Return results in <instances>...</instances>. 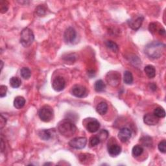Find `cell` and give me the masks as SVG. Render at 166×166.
<instances>
[{
    "label": "cell",
    "mask_w": 166,
    "mask_h": 166,
    "mask_svg": "<svg viewBox=\"0 0 166 166\" xmlns=\"http://www.w3.org/2000/svg\"><path fill=\"white\" fill-rule=\"evenodd\" d=\"M8 9V3L7 1H1L0 2V12L2 14L7 12Z\"/></svg>",
    "instance_id": "cell-30"
},
{
    "label": "cell",
    "mask_w": 166,
    "mask_h": 166,
    "mask_svg": "<svg viewBox=\"0 0 166 166\" xmlns=\"http://www.w3.org/2000/svg\"><path fill=\"white\" fill-rule=\"evenodd\" d=\"M77 130L74 123L68 119L62 120L58 125V131L59 133L66 137L72 136Z\"/></svg>",
    "instance_id": "cell-2"
},
{
    "label": "cell",
    "mask_w": 166,
    "mask_h": 166,
    "mask_svg": "<svg viewBox=\"0 0 166 166\" xmlns=\"http://www.w3.org/2000/svg\"><path fill=\"white\" fill-rule=\"evenodd\" d=\"M99 128H100V123L96 119L89 120L86 124V129L90 133H95L97 132Z\"/></svg>",
    "instance_id": "cell-12"
},
{
    "label": "cell",
    "mask_w": 166,
    "mask_h": 166,
    "mask_svg": "<svg viewBox=\"0 0 166 166\" xmlns=\"http://www.w3.org/2000/svg\"><path fill=\"white\" fill-rule=\"evenodd\" d=\"M158 33L159 35H165V30L164 29V28H162V29H160L158 30Z\"/></svg>",
    "instance_id": "cell-35"
},
{
    "label": "cell",
    "mask_w": 166,
    "mask_h": 166,
    "mask_svg": "<svg viewBox=\"0 0 166 166\" xmlns=\"http://www.w3.org/2000/svg\"><path fill=\"white\" fill-rule=\"evenodd\" d=\"M165 51V45L162 42L154 41L147 45L144 48V53L151 59H158L162 56Z\"/></svg>",
    "instance_id": "cell-1"
},
{
    "label": "cell",
    "mask_w": 166,
    "mask_h": 166,
    "mask_svg": "<svg viewBox=\"0 0 166 166\" xmlns=\"http://www.w3.org/2000/svg\"><path fill=\"white\" fill-rule=\"evenodd\" d=\"M144 122L146 125L154 126L157 125L159 122V118L154 113H147L144 116Z\"/></svg>",
    "instance_id": "cell-13"
},
{
    "label": "cell",
    "mask_w": 166,
    "mask_h": 166,
    "mask_svg": "<svg viewBox=\"0 0 166 166\" xmlns=\"http://www.w3.org/2000/svg\"><path fill=\"white\" fill-rule=\"evenodd\" d=\"M153 113L156 117H158L159 119L160 118L165 117V112L164 110V109L162 107L156 108L154 110Z\"/></svg>",
    "instance_id": "cell-27"
},
{
    "label": "cell",
    "mask_w": 166,
    "mask_h": 166,
    "mask_svg": "<svg viewBox=\"0 0 166 166\" xmlns=\"http://www.w3.org/2000/svg\"><path fill=\"white\" fill-rule=\"evenodd\" d=\"M100 142H101V141H100V140H99V137H97V136H92L89 140V144H90V145L91 147L96 146L98 144H100Z\"/></svg>",
    "instance_id": "cell-29"
},
{
    "label": "cell",
    "mask_w": 166,
    "mask_h": 166,
    "mask_svg": "<svg viewBox=\"0 0 166 166\" xmlns=\"http://www.w3.org/2000/svg\"><path fill=\"white\" fill-rule=\"evenodd\" d=\"M150 88H151L150 89L154 91V90H156V85L155 84H154V83H152V84H150Z\"/></svg>",
    "instance_id": "cell-36"
},
{
    "label": "cell",
    "mask_w": 166,
    "mask_h": 166,
    "mask_svg": "<svg viewBox=\"0 0 166 166\" xmlns=\"http://www.w3.org/2000/svg\"><path fill=\"white\" fill-rule=\"evenodd\" d=\"M96 111L99 115L103 116L107 113L108 111V105L106 102L102 101L99 103L96 107Z\"/></svg>",
    "instance_id": "cell-16"
},
{
    "label": "cell",
    "mask_w": 166,
    "mask_h": 166,
    "mask_svg": "<svg viewBox=\"0 0 166 166\" xmlns=\"http://www.w3.org/2000/svg\"><path fill=\"white\" fill-rule=\"evenodd\" d=\"M66 86V80L64 77H61V76H58L54 80L53 83H52V86L54 90L56 92H60L63 91L64 89Z\"/></svg>",
    "instance_id": "cell-10"
},
{
    "label": "cell",
    "mask_w": 166,
    "mask_h": 166,
    "mask_svg": "<svg viewBox=\"0 0 166 166\" xmlns=\"http://www.w3.org/2000/svg\"><path fill=\"white\" fill-rule=\"evenodd\" d=\"M141 144L147 147H149L153 145V140L149 136H144L141 139H140Z\"/></svg>",
    "instance_id": "cell-23"
},
{
    "label": "cell",
    "mask_w": 166,
    "mask_h": 166,
    "mask_svg": "<svg viewBox=\"0 0 166 166\" xmlns=\"http://www.w3.org/2000/svg\"><path fill=\"white\" fill-rule=\"evenodd\" d=\"M108 136V132L105 129H103L100 130L97 134V137H99L101 141H105L107 140Z\"/></svg>",
    "instance_id": "cell-28"
},
{
    "label": "cell",
    "mask_w": 166,
    "mask_h": 166,
    "mask_svg": "<svg viewBox=\"0 0 166 166\" xmlns=\"http://www.w3.org/2000/svg\"><path fill=\"white\" fill-rule=\"evenodd\" d=\"M76 36H77V33L73 27H68L66 29L64 33V39L67 44H72L75 41Z\"/></svg>",
    "instance_id": "cell-9"
},
{
    "label": "cell",
    "mask_w": 166,
    "mask_h": 166,
    "mask_svg": "<svg viewBox=\"0 0 166 166\" xmlns=\"http://www.w3.org/2000/svg\"><path fill=\"white\" fill-rule=\"evenodd\" d=\"M149 30L151 33L156 32V31L157 30V25H156V23H151L149 27Z\"/></svg>",
    "instance_id": "cell-33"
},
{
    "label": "cell",
    "mask_w": 166,
    "mask_h": 166,
    "mask_svg": "<svg viewBox=\"0 0 166 166\" xmlns=\"http://www.w3.org/2000/svg\"><path fill=\"white\" fill-rule=\"evenodd\" d=\"M132 136V131L129 128L124 127L118 132V138L122 142V143H125L127 141H129Z\"/></svg>",
    "instance_id": "cell-11"
},
{
    "label": "cell",
    "mask_w": 166,
    "mask_h": 166,
    "mask_svg": "<svg viewBox=\"0 0 166 166\" xmlns=\"http://www.w3.org/2000/svg\"><path fill=\"white\" fill-rule=\"evenodd\" d=\"M94 88L95 90L97 92H102L105 91L106 88V85L102 80H97L94 84Z\"/></svg>",
    "instance_id": "cell-19"
},
{
    "label": "cell",
    "mask_w": 166,
    "mask_h": 166,
    "mask_svg": "<svg viewBox=\"0 0 166 166\" xmlns=\"http://www.w3.org/2000/svg\"><path fill=\"white\" fill-rule=\"evenodd\" d=\"M144 72L149 79H153L156 76V69L153 65H147L144 68Z\"/></svg>",
    "instance_id": "cell-18"
},
{
    "label": "cell",
    "mask_w": 166,
    "mask_h": 166,
    "mask_svg": "<svg viewBox=\"0 0 166 166\" xmlns=\"http://www.w3.org/2000/svg\"><path fill=\"white\" fill-rule=\"evenodd\" d=\"M105 45L107 47V48L110 49L113 52H116V53L118 51V50H119V47H118L117 44L116 43V42H113L112 40H107L105 42Z\"/></svg>",
    "instance_id": "cell-26"
},
{
    "label": "cell",
    "mask_w": 166,
    "mask_h": 166,
    "mask_svg": "<svg viewBox=\"0 0 166 166\" xmlns=\"http://www.w3.org/2000/svg\"><path fill=\"white\" fill-rule=\"evenodd\" d=\"M144 20V17L143 16H137L130 18L127 21L128 25L134 31L138 30L141 27L142 23Z\"/></svg>",
    "instance_id": "cell-7"
},
{
    "label": "cell",
    "mask_w": 166,
    "mask_h": 166,
    "mask_svg": "<svg viewBox=\"0 0 166 166\" xmlns=\"http://www.w3.org/2000/svg\"><path fill=\"white\" fill-rule=\"evenodd\" d=\"M87 139L85 137H77L71 140L69 142V145L75 149H83L86 147Z\"/></svg>",
    "instance_id": "cell-5"
},
{
    "label": "cell",
    "mask_w": 166,
    "mask_h": 166,
    "mask_svg": "<svg viewBox=\"0 0 166 166\" xmlns=\"http://www.w3.org/2000/svg\"><path fill=\"white\" fill-rule=\"evenodd\" d=\"M144 152V149L141 146L137 145L133 147V148L132 149V154L134 157H138V156H141Z\"/></svg>",
    "instance_id": "cell-22"
},
{
    "label": "cell",
    "mask_w": 166,
    "mask_h": 166,
    "mask_svg": "<svg viewBox=\"0 0 166 166\" xmlns=\"http://www.w3.org/2000/svg\"><path fill=\"white\" fill-rule=\"evenodd\" d=\"M106 80L108 84H110L112 86H117L120 83L121 77L120 74L117 72H108L106 76Z\"/></svg>",
    "instance_id": "cell-6"
},
{
    "label": "cell",
    "mask_w": 166,
    "mask_h": 166,
    "mask_svg": "<svg viewBox=\"0 0 166 166\" xmlns=\"http://www.w3.org/2000/svg\"><path fill=\"white\" fill-rule=\"evenodd\" d=\"M158 148L161 153H166V141H165V140H163V141L160 142L158 145Z\"/></svg>",
    "instance_id": "cell-31"
},
{
    "label": "cell",
    "mask_w": 166,
    "mask_h": 166,
    "mask_svg": "<svg viewBox=\"0 0 166 166\" xmlns=\"http://www.w3.org/2000/svg\"><path fill=\"white\" fill-rule=\"evenodd\" d=\"M35 40V35L29 28H24L20 34V43L25 47H29Z\"/></svg>",
    "instance_id": "cell-3"
},
{
    "label": "cell",
    "mask_w": 166,
    "mask_h": 166,
    "mask_svg": "<svg viewBox=\"0 0 166 166\" xmlns=\"http://www.w3.org/2000/svg\"><path fill=\"white\" fill-rule=\"evenodd\" d=\"M20 75H21L23 79L27 80V79H29L31 77V70L28 68L23 67L20 70Z\"/></svg>",
    "instance_id": "cell-25"
},
{
    "label": "cell",
    "mask_w": 166,
    "mask_h": 166,
    "mask_svg": "<svg viewBox=\"0 0 166 166\" xmlns=\"http://www.w3.org/2000/svg\"><path fill=\"white\" fill-rule=\"evenodd\" d=\"M54 112L53 109L50 106L46 105L42 107L39 112V116L40 119L44 122H49L53 118Z\"/></svg>",
    "instance_id": "cell-4"
},
{
    "label": "cell",
    "mask_w": 166,
    "mask_h": 166,
    "mask_svg": "<svg viewBox=\"0 0 166 166\" xmlns=\"http://www.w3.org/2000/svg\"><path fill=\"white\" fill-rule=\"evenodd\" d=\"M1 64H2V66H1V69L2 70L3 68V63L2 60H1Z\"/></svg>",
    "instance_id": "cell-37"
},
{
    "label": "cell",
    "mask_w": 166,
    "mask_h": 166,
    "mask_svg": "<svg viewBox=\"0 0 166 166\" xmlns=\"http://www.w3.org/2000/svg\"><path fill=\"white\" fill-rule=\"evenodd\" d=\"M54 132V129H43L39 132V136L42 140L48 141L53 137Z\"/></svg>",
    "instance_id": "cell-14"
},
{
    "label": "cell",
    "mask_w": 166,
    "mask_h": 166,
    "mask_svg": "<svg viewBox=\"0 0 166 166\" xmlns=\"http://www.w3.org/2000/svg\"><path fill=\"white\" fill-rule=\"evenodd\" d=\"M108 153L112 157H116L121 153V147L117 144L110 145L108 147Z\"/></svg>",
    "instance_id": "cell-15"
},
{
    "label": "cell",
    "mask_w": 166,
    "mask_h": 166,
    "mask_svg": "<svg viewBox=\"0 0 166 166\" xmlns=\"http://www.w3.org/2000/svg\"><path fill=\"white\" fill-rule=\"evenodd\" d=\"M7 92V87L5 85H2L0 86V97L2 98L5 97Z\"/></svg>",
    "instance_id": "cell-32"
},
{
    "label": "cell",
    "mask_w": 166,
    "mask_h": 166,
    "mask_svg": "<svg viewBox=\"0 0 166 166\" xmlns=\"http://www.w3.org/2000/svg\"><path fill=\"white\" fill-rule=\"evenodd\" d=\"M123 81L126 84H131L133 83V76L129 71H125L123 75Z\"/></svg>",
    "instance_id": "cell-21"
},
{
    "label": "cell",
    "mask_w": 166,
    "mask_h": 166,
    "mask_svg": "<svg viewBox=\"0 0 166 166\" xmlns=\"http://www.w3.org/2000/svg\"><path fill=\"white\" fill-rule=\"evenodd\" d=\"M9 83H10V85L13 88H19L22 84L21 80L16 77H12V78H11L10 80H9Z\"/></svg>",
    "instance_id": "cell-24"
},
{
    "label": "cell",
    "mask_w": 166,
    "mask_h": 166,
    "mask_svg": "<svg viewBox=\"0 0 166 166\" xmlns=\"http://www.w3.org/2000/svg\"><path fill=\"white\" fill-rule=\"evenodd\" d=\"M7 123V120L5 117H4L3 115H1V119H0V128L2 129L5 126Z\"/></svg>",
    "instance_id": "cell-34"
},
{
    "label": "cell",
    "mask_w": 166,
    "mask_h": 166,
    "mask_svg": "<svg viewBox=\"0 0 166 166\" xmlns=\"http://www.w3.org/2000/svg\"><path fill=\"white\" fill-rule=\"evenodd\" d=\"M71 93L73 96L79 98L86 97L88 94L86 88L79 84H76L73 86L71 90Z\"/></svg>",
    "instance_id": "cell-8"
},
{
    "label": "cell",
    "mask_w": 166,
    "mask_h": 166,
    "mask_svg": "<svg viewBox=\"0 0 166 166\" xmlns=\"http://www.w3.org/2000/svg\"><path fill=\"white\" fill-rule=\"evenodd\" d=\"M36 15L39 16H44L47 13V7L44 6V5H40L35 9Z\"/></svg>",
    "instance_id": "cell-20"
},
{
    "label": "cell",
    "mask_w": 166,
    "mask_h": 166,
    "mask_svg": "<svg viewBox=\"0 0 166 166\" xmlns=\"http://www.w3.org/2000/svg\"><path fill=\"white\" fill-rule=\"evenodd\" d=\"M14 107L17 109H21L25 106V99L22 96H17L14 100Z\"/></svg>",
    "instance_id": "cell-17"
}]
</instances>
